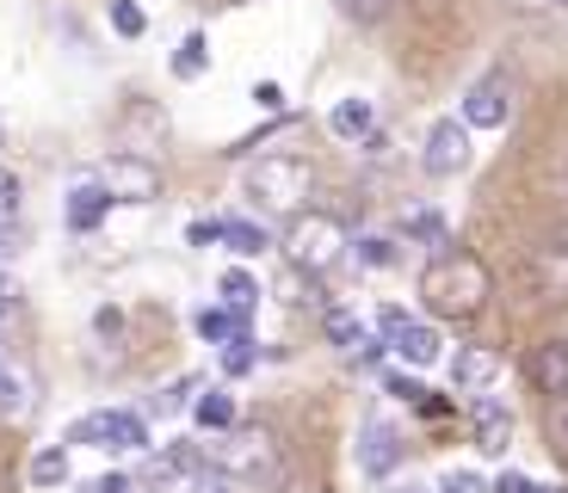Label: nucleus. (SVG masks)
<instances>
[{
    "mask_svg": "<svg viewBox=\"0 0 568 493\" xmlns=\"http://www.w3.org/2000/svg\"><path fill=\"white\" fill-rule=\"evenodd\" d=\"M105 19H112V38H124V43L149 38V13H142L136 0H112V7H105Z\"/></svg>",
    "mask_w": 568,
    "mask_h": 493,
    "instance_id": "obj_21",
    "label": "nucleus"
},
{
    "mask_svg": "<svg viewBox=\"0 0 568 493\" xmlns=\"http://www.w3.org/2000/svg\"><path fill=\"white\" fill-rule=\"evenodd\" d=\"M439 493H483V481L469 475V469H457V475H445V481H439Z\"/></svg>",
    "mask_w": 568,
    "mask_h": 493,
    "instance_id": "obj_37",
    "label": "nucleus"
},
{
    "mask_svg": "<svg viewBox=\"0 0 568 493\" xmlns=\"http://www.w3.org/2000/svg\"><path fill=\"white\" fill-rule=\"evenodd\" d=\"M93 173L112 185L118 204H155V197H161V167H155L149 155H130V148H118V155H105Z\"/></svg>",
    "mask_w": 568,
    "mask_h": 493,
    "instance_id": "obj_6",
    "label": "nucleus"
},
{
    "mask_svg": "<svg viewBox=\"0 0 568 493\" xmlns=\"http://www.w3.org/2000/svg\"><path fill=\"white\" fill-rule=\"evenodd\" d=\"M185 240H192V247H211V240H223V223H211V216H204V223L185 228Z\"/></svg>",
    "mask_w": 568,
    "mask_h": 493,
    "instance_id": "obj_35",
    "label": "nucleus"
},
{
    "mask_svg": "<svg viewBox=\"0 0 568 493\" xmlns=\"http://www.w3.org/2000/svg\"><path fill=\"white\" fill-rule=\"evenodd\" d=\"M358 469H365L371 481H384V475H396V469H402V432H396V425H384L377 413L358 425Z\"/></svg>",
    "mask_w": 568,
    "mask_h": 493,
    "instance_id": "obj_10",
    "label": "nucleus"
},
{
    "mask_svg": "<svg viewBox=\"0 0 568 493\" xmlns=\"http://www.w3.org/2000/svg\"><path fill=\"white\" fill-rule=\"evenodd\" d=\"M199 425H204V432H229V425H242V420H235V394H223V389L199 394Z\"/></svg>",
    "mask_w": 568,
    "mask_h": 493,
    "instance_id": "obj_22",
    "label": "nucleus"
},
{
    "mask_svg": "<svg viewBox=\"0 0 568 493\" xmlns=\"http://www.w3.org/2000/svg\"><path fill=\"white\" fill-rule=\"evenodd\" d=\"M526 377L538 394H550V401H568V339H544L538 352L526 358Z\"/></svg>",
    "mask_w": 568,
    "mask_h": 493,
    "instance_id": "obj_11",
    "label": "nucleus"
},
{
    "mask_svg": "<svg viewBox=\"0 0 568 493\" xmlns=\"http://www.w3.org/2000/svg\"><path fill=\"white\" fill-rule=\"evenodd\" d=\"M0 142H7V130H0Z\"/></svg>",
    "mask_w": 568,
    "mask_h": 493,
    "instance_id": "obj_46",
    "label": "nucleus"
},
{
    "mask_svg": "<svg viewBox=\"0 0 568 493\" xmlns=\"http://www.w3.org/2000/svg\"><path fill=\"white\" fill-rule=\"evenodd\" d=\"M254 105H260V112H284V86L278 81H260L254 86Z\"/></svg>",
    "mask_w": 568,
    "mask_h": 493,
    "instance_id": "obj_34",
    "label": "nucleus"
},
{
    "mask_svg": "<svg viewBox=\"0 0 568 493\" xmlns=\"http://www.w3.org/2000/svg\"><path fill=\"white\" fill-rule=\"evenodd\" d=\"M199 389H204L199 377H180V382H168V389L155 394V413H173V408H185V401H192Z\"/></svg>",
    "mask_w": 568,
    "mask_h": 493,
    "instance_id": "obj_28",
    "label": "nucleus"
},
{
    "mask_svg": "<svg viewBox=\"0 0 568 493\" xmlns=\"http://www.w3.org/2000/svg\"><path fill=\"white\" fill-rule=\"evenodd\" d=\"M247 197H260L278 216H297V210H310V197H315V167L303 155H266L247 167Z\"/></svg>",
    "mask_w": 568,
    "mask_h": 493,
    "instance_id": "obj_3",
    "label": "nucleus"
},
{
    "mask_svg": "<svg viewBox=\"0 0 568 493\" xmlns=\"http://www.w3.org/2000/svg\"><path fill=\"white\" fill-rule=\"evenodd\" d=\"M19 408H26V382H19V370L0 364V420H13Z\"/></svg>",
    "mask_w": 568,
    "mask_h": 493,
    "instance_id": "obj_27",
    "label": "nucleus"
},
{
    "mask_svg": "<svg viewBox=\"0 0 568 493\" xmlns=\"http://www.w3.org/2000/svg\"><path fill=\"white\" fill-rule=\"evenodd\" d=\"M216 296H223L235 315H254V302H260V284H254V271L247 266H229L223 271V284H216Z\"/></svg>",
    "mask_w": 568,
    "mask_h": 493,
    "instance_id": "obj_18",
    "label": "nucleus"
},
{
    "mask_svg": "<svg viewBox=\"0 0 568 493\" xmlns=\"http://www.w3.org/2000/svg\"><path fill=\"white\" fill-rule=\"evenodd\" d=\"M216 358H223V377H247V370H254L266 352H260V339L242 327L235 339H223V346H216Z\"/></svg>",
    "mask_w": 568,
    "mask_h": 493,
    "instance_id": "obj_19",
    "label": "nucleus"
},
{
    "mask_svg": "<svg viewBox=\"0 0 568 493\" xmlns=\"http://www.w3.org/2000/svg\"><path fill=\"white\" fill-rule=\"evenodd\" d=\"M353 240H346V223L334 210H297L284 216V259L303 271V278H322V271H334V259L346 254Z\"/></svg>",
    "mask_w": 568,
    "mask_h": 493,
    "instance_id": "obj_2",
    "label": "nucleus"
},
{
    "mask_svg": "<svg viewBox=\"0 0 568 493\" xmlns=\"http://www.w3.org/2000/svg\"><path fill=\"white\" fill-rule=\"evenodd\" d=\"M223 247L235 259H254V254H266V247H272V235L260 223H247V216H223Z\"/></svg>",
    "mask_w": 568,
    "mask_h": 493,
    "instance_id": "obj_17",
    "label": "nucleus"
},
{
    "mask_svg": "<svg viewBox=\"0 0 568 493\" xmlns=\"http://www.w3.org/2000/svg\"><path fill=\"white\" fill-rule=\"evenodd\" d=\"M396 254H402L396 235H358V240H353V259H358L365 271H389V266H396Z\"/></svg>",
    "mask_w": 568,
    "mask_h": 493,
    "instance_id": "obj_20",
    "label": "nucleus"
},
{
    "mask_svg": "<svg viewBox=\"0 0 568 493\" xmlns=\"http://www.w3.org/2000/svg\"><path fill=\"white\" fill-rule=\"evenodd\" d=\"M476 451L483 456H507V444H513V413L500 408V401H488V394H476Z\"/></svg>",
    "mask_w": 568,
    "mask_h": 493,
    "instance_id": "obj_14",
    "label": "nucleus"
},
{
    "mask_svg": "<svg viewBox=\"0 0 568 493\" xmlns=\"http://www.w3.org/2000/svg\"><path fill=\"white\" fill-rule=\"evenodd\" d=\"M402 321H414V315H408V309H396V302H384V309H377V333H384V339L396 333Z\"/></svg>",
    "mask_w": 568,
    "mask_h": 493,
    "instance_id": "obj_36",
    "label": "nucleus"
},
{
    "mask_svg": "<svg viewBox=\"0 0 568 493\" xmlns=\"http://www.w3.org/2000/svg\"><path fill=\"white\" fill-rule=\"evenodd\" d=\"M31 481L38 487H62L69 481V444H50V451L31 456Z\"/></svg>",
    "mask_w": 568,
    "mask_h": 493,
    "instance_id": "obj_24",
    "label": "nucleus"
},
{
    "mask_svg": "<svg viewBox=\"0 0 568 493\" xmlns=\"http://www.w3.org/2000/svg\"><path fill=\"white\" fill-rule=\"evenodd\" d=\"M62 444H100V451H149V420L142 413H81Z\"/></svg>",
    "mask_w": 568,
    "mask_h": 493,
    "instance_id": "obj_5",
    "label": "nucleus"
},
{
    "mask_svg": "<svg viewBox=\"0 0 568 493\" xmlns=\"http://www.w3.org/2000/svg\"><path fill=\"white\" fill-rule=\"evenodd\" d=\"M13 309H19V284L7 278V271H0V321H7V315H13Z\"/></svg>",
    "mask_w": 568,
    "mask_h": 493,
    "instance_id": "obj_38",
    "label": "nucleus"
},
{
    "mask_svg": "<svg viewBox=\"0 0 568 493\" xmlns=\"http://www.w3.org/2000/svg\"><path fill=\"white\" fill-rule=\"evenodd\" d=\"M495 377H500V352H495V346H464V352H457V364H452V382L464 394H483Z\"/></svg>",
    "mask_w": 568,
    "mask_h": 493,
    "instance_id": "obj_15",
    "label": "nucleus"
},
{
    "mask_svg": "<svg viewBox=\"0 0 568 493\" xmlns=\"http://www.w3.org/2000/svg\"><path fill=\"white\" fill-rule=\"evenodd\" d=\"M544 493H568V487H544Z\"/></svg>",
    "mask_w": 568,
    "mask_h": 493,
    "instance_id": "obj_43",
    "label": "nucleus"
},
{
    "mask_svg": "<svg viewBox=\"0 0 568 493\" xmlns=\"http://www.w3.org/2000/svg\"><path fill=\"white\" fill-rule=\"evenodd\" d=\"M87 493H136V475H118V469H112V475H93V481H87Z\"/></svg>",
    "mask_w": 568,
    "mask_h": 493,
    "instance_id": "obj_33",
    "label": "nucleus"
},
{
    "mask_svg": "<svg viewBox=\"0 0 568 493\" xmlns=\"http://www.w3.org/2000/svg\"><path fill=\"white\" fill-rule=\"evenodd\" d=\"M173 475H185L180 463H173V451H161V456H149V463L136 469V481L142 487H161V481H173Z\"/></svg>",
    "mask_w": 568,
    "mask_h": 493,
    "instance_id": "obj_29",
    "label": "nucleus"
},
{
    "mask_svg": "<svg viewBox=\"0 0 568 493\" xmlns=\"http://www.w3.org/2000/svg\"><path fill=\"white\" fill-rule=\"evenodd\" d=\"M389 352H396L408 370H426V364H439L445 339H439V327H433V321H402L396 333H389Z\"/></svg>",
    "mask_w": 568,
    "mask_h": 493,
    "instance_id": "obj_12",
    "label": "nucleus"
},
{
    "mask_svg": "<svg viewBox=\"0 0 568 493\" xmlns=\"http://www.w3.org/2000/svg\"><path fill=\"white\" fill-rule=\"evenodd\" d=\"M384 493H426V487H414V481H396V487H384Z\"/></svg>",
    "mask_w": 568,
    "mask_h": 493,
    "instance_id": "obj_40",
    "label": "nucleus"
},
{
    "mask_svg": "<svg viewBox=\"0 0 568 493\" xmlns=\"http://www.w3.org/2000/svg\"><path fill=\"white\" fill-rule=\"evenodd\" d=\"M341 7V19H353V25H384L389 13H396V0H334Z\"/></svg>",
    "mask_w": 568,
    "mask_h": 493,
    "instance_id": "obj_25",
    "label": "nucleus"
},
{
    "mask_svg": "<svg viewBox=\"0 0 568 493\" xmlns=\"http://www.w3.org/2000/svg\"><path fill=\"white\" fill-rule=\"evenodd\" d=\"M112 185L100 179V173H74L69 192H62V223H69V235H93V228L112 216Z\"/></svg>",
    "mask_w": 568,
    "mask_h": 493,
    "instance_id": "obj_8",
    "label": "nucleus"
},
{
    "mask_svg": "<svg viewBox=\"0 0 568 493\" xmlns=\"http://www.w3.org/2000/svg\"><path fill=\"white\" fill-rule=\"evenodd\" d=\"M562 408H568V401H562ZM562 425H568V413H562Z\"/></svg>",
    "mask_w": 568,
    "mask_h": 493,
    "instance_id": "obj_44",
    "label": "nucleus"
},
{
    "mask_svg": "<svg viewBox=\"0 0 568 493\" xmlns=\"http://www.w3.org/2000/svg\"><path fill=\"white\" fill-rule=\"evenodd\" d=\"M488 290H495L488 266L476 254H464V247L433 254V266L420 271V296H426V315L433 321H469L488 302Z\"/></svg>",
    "mask_w": 568,
    "mask_h": 493,
    "instance_id": "obj_1",
    "label": "nucleus"
},
{
    "mask_svg": "<svg viewBox=\"0 0 568 493\" xmlns=\"http://www.w3.org/2000/svg\"><path fill=\"white\" fill-rule=\"evenodd\" d=\"M384 394H396V401H408V408H420V401H426V389L408 377V370H384Z\"/></svg>",
    "mask_w": 568,
    "mask_h": 493,
    "instance_id": "obj_30",
    "label": "nucleus"
},
{
    "mask_svg": "<svg viewBox=\"0 0 568 493\" xmlns=\"http://www.w3.org/2000/svg\"><path fill=\"white\" fill-rule=\"evenodd\" d=\"M420 167L433 173V179H452V173L469 167V124L464 117H433V124H426Z\"/></svg>",
    "mask_w": 568,
    "mask_h": 493,
    "instance_id": "obj_7",
    "label": "nucleus"
},
{
    "mask_svg": "<svg viewBox=\"0 0 568 493\" xmlns=\"http://www.w3.org/2000/svg\"><path fill=\"white\" fill-rule=\"evenodd\" d=\"M556 7H568V0H556Z\"/></svg>",
    "mask_w": 568,
    "mask_h": 493,
    "instance_id": "obj_45",
    "label": "nucleus"
},
{
    "mask_svg": "<svg viewBox=\"0 0 568 493\" xmlns=\"http://www.w3.org/2000/svg\"><path fill=\"white\" fill-rule=\"evenodd\" d=\"M327 339H334V346H346V352H353V346H365V327H358V315H346V309H327Z\"/></svg>",
    "mask_w": 568,
    "mask_h": 493,
    "instance_id": "obj_26",
    "label": "nucleus"
},
{
    "mask_svg": "<svg viewBox=\"0 0 568 493\" xmlns=\"http://www.w3.org/2000/svg\"><path fill=\"white\" fill-rule=\"evenodd\" d=\"M216 463H223L235 481H272V475H278V438H272V425L242 420V425H229V432H223Z\"/></svg>",
    "mask_w": 568,
    "mask_h": 493,
    "instance_id": "obj_4",
    "label": "nucleus"
},
{
    "mask_svg": "<svg viewBox=\"0 0 568 493\" xmlns=\"http://www.w3.org/2000/svg\"><path fill=\"white\" fill-rule=\"evenodd\" d=\"M495 493H544V487H538L531 475H519V469H500V475H495Z\"/></svg>",
    "mask_w": 568,
    "mask_h": 493,
    "instance_id": "obj_32",
    "label": "nucleus"
},
{
    "mask_svg": "<svg viewBox=\"0 0 568 493\" xmlns=\"http://www.w3.org/2000/svg\"><path fill=\"white\" fill-rule=\"evenodd\" d=\"M464 117L469 130H500L513 117V86L500 81V74H483V81H469V93H464Z\"/></svg>",
    "mask_w": 568,
    "mask_h": 493,
    "instance_id": "obj_9",
    "label": "nucleus"
},
{
    "mask_svg": "<svg viewBox=\"0 0 568 493\" xmlns=\"http://www.w3.org/2000/svg\"><path fill=\"white\" fill-rule=\"evenodd\" d=\"M19 216V173L0 167V223H13Z\"/></svg>",
    "mask_w": 568,
    "mask_h": 493,
    "instance_id": "obj_31",
    "label": "nucleus"
},
{
    "mask_svg": "<svg viewBox=\"0 0 568 493\" xmlns=\"http://www.w3.org/2000/svg\"><path fill=\"white\" fill-rule=\"evenodd\" d=\"M327 130H334L341 142H371L377 136V105H371L365 93L334 99V105H327Z\"/></svg>",
    "mask_w": 568,
    "mask_h": 493,
    "instance_id": "obj_13",
    "label": "nucleus"
},
{
    "mask_svg": "<svg viewBox=\"0 0 568 493\" xmlns=\"http://www.w3.org/2000/svg\"><path fill=\"white\" fill-rule=\"evenodd\" d=\"M0 493H13V481H7V469H0Z\"/></svg>",
    "mask_w": 568,
    "mask_h": 493,
    "instance_id": "obj_41",
    "label": "nucleus"
},
{
    "mask_svg": "<svg viewBox=\"0 0 568 493\" xmlns=\"http://www.w3.org/2000/svg\"><path fill=\"white\" fill-rule=\"evenodd\" d=\"M13 254H19V228L0 223V259H13Z\"/></svg>",
    "mask_w": 568,
    "mask_h": 493,
    "instance_id": "obj_39",
    "label": "nucleus"
},
{
    "mask_svg": "<svg viewBox=\"0 0 568 493\" xmlns=\"http://www.w3.org/2000/svg\"><path fill=\"white\" fill-rule=\"evenodd\" d=\"M402 235H408V240H426V247H445V235H452V228H445L439 210H426V204H420V210L402 216Z\"/></svg>",
    "mask_w": 568,
    "mask_h": 493,
    "instance_id": "obj_23",
    "label": "nucleus"
},
{
    "mask_svg": "<svg viewBox=\"0 0 568 493\" xmlns=\"http://www.w3.org/2000/svg\"><path fill=\"white\" fill-rule=\"evenodd\" d=\"M168 69H173V81H204V69H211V43H204V31H185V38L173 43Z\"/></svg>",
    "mask_w": 568,
    "mask_h": 493,
    "instance_id": "obj_16",
    "label": "nucleus"
},
{
    "mask_svg": "<svg viewBox=\"0 0 568 493\" xmlns=\"http://www.w3.org/2000/svg\"><path fill=\"white\" fill-rule=\"evenodd\" d=\"M562 197H568V167H562Z\"/></svg>",
    "mask_w": 568,
    "mask_h": 493,
    "instance_id": "obj_42",
    "label": "nucleus"
}]
</instances>
